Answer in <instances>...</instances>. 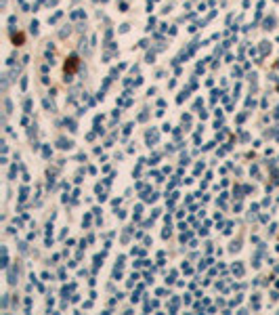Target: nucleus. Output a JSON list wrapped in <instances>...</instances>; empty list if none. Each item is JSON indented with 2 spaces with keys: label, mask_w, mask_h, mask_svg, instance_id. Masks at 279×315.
<instances>
[]
</instances>
